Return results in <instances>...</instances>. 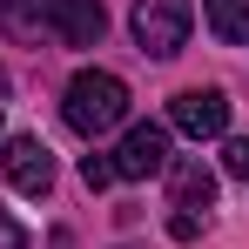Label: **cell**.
Returning <instances> with one entry per match:
<instances>
[{"label": "cell", "instance_id": "8fae6325", "mask_svg": "<svg viewBox=\"0 0 249 249\" xmlns=\"http://www.w3.org/2000/svg\"><path fill=\"white\" fill-rule=\"evenodd\" d=\"M222 168H229L236 182H249V135H236V142L222 148Z\"/></svg>", "mask_w": 249, "mask_h": 249}, {"label": "cell", "instance_id": "ba28073f", "mask_svg": "<svg viewBox=\"0 0 249 249\" xmlns=\"http://www.w3.org/2000/svg\"><path fill=\"white\" fill-rule=\"evenodd\" d=\"M202 14H209V34L215 41H249V0H202Z\"/></svg>", "mask_w": 249, "mask_h": 249}, {"label": "cell", "instance_id": "52a82bcc", "mask_svg": "<svg viewBox=\"0 0 249 249\" xmlns=\"http://www.w3.org/2000/svg\"><path fill=\"white\" fill-rule=\"evenodd\" d=\"M0 162H7V182H14L20 196H47V189H54V155H47L41 135H14Z\"/></svg>", "mask_w": 249, "mask_h": 249}, {"label": "cell", "instance_id": "4fadbf2b", "mask_svg": "<svg viewBox=\"0 0 249 249\" xmlns=\"http://www.w3.org/2000/svg\"><path fill=\"white\" fill-rule=\"evenodd\" d=\"M0 94H7V68H0Z\"/></svg>", "mask_w": 249, "mask_h": 249}, {"label": "cell", "instance_id": "8992f818", "mask_svg": "<svg viewBox=\"0 0 249 249\" xmlns=\"http://www.w3.org/2000/svg\"><path fill=\"white\" fill-rule=\"evenodd\" d=\"M47 34L61 47H101L108 7H101V0H47Z\"/></svg>", "mask_w": 249, "mask_h": 249}, {"label": "cell", "instance_id": "5b68a950", "mask_svg": "<svg viewBox=\"0 0 249 249\" xmlns=\"http://www.w3.org/2000/svg\"><path fill=\"white\" fill-rule=\"evenodd\" d=\"M108 162H115V175H122V182L162 175V168H168V128H162V122H135V128L122 135V148H115Z\"/></svg>", "mask_w": 249, "mask_h": 249}, {"label": "cell", "instance_id": "277c9868", "mask_svg": "<svg viewBox=\"0 0 249 249\" xmlns=\"http://www.w3.org/2000/svg\"><path fill=\"white\" fill-rule=\"evenodd\" d=\"M168 128L189 135V142H215V135L229 128V94H222V88H182V94L168 101Z\"/></svg>", "mask_w": 249, "mask_h": 249}, {"label": "cell", "instance_id": "3957f363", "mask_svg": "<svg viewBox=\"0 0 249 249\" xmlns=\"http://www.w3.org/2000/svg\"><path fill=\"white\" fill-rule=\"evenodd\" d=\"M209 209H215V175L202 162H175L168 168V236L196 243L209 229Z\"/></svg>", "mask_w": 249, "mask_h": 249}, {"label": "cell", "instance_id": "7c38bea8", "mask_svg": "<svg viewBox=\"0 0 249 249\" xmlns=\"http://www.w3.org/2000/svg\"><path fill=\"white\" fill-rule=\"evenodd\" d=\"M0 249H27V229H20L7 209H0Z\"/></svg>", "mask_w": 249, "mask_h": 249}, {"label": "cell", "instance_id": "9c48e42d", "mask_svg": "<svg viewBox=\"0 0 249 249\" xmlns=\"http://www.w3.org/2000/svg\"><path fill=\"white\" fill-rule=\"evenodd\" d=\"M0 27L20 34V41H41L47 34V0H0Z\"/></svg>", "mask_w": 249, "mask_h": 249}, {"label": "cell", "instance_id": "7a4b0ae2", "mask_svg": "<svg viewBox=\"0 0 249 249\" xmlns=\"http://www.w3.org/2000/svg\"><path fill=\"white\" fill-rule=\"evenodd\" d=\"M128 27H135V47L148 61H175L189 27H196V0H135Z\"/></svg>", "mask_w": 249, "mask_h": 249}, {"label": "cell", "instance_id": "30bf717a", "mask_svg": "<svg viewBox=\"0 0 249 249\" xmlns=\"http://www.w3.org/2000/svg\"><path fill=\"white\" fill-rule=\"evenodd\" d=\"M81 182L88 189H108V182H115V162H108V155H81Z\"/></svg>", "mask_w": 249, "mask_h": 249}, {"label": "cell", "instance_id": "6da1fadb", "mask_svg": "<svg viewBox=\"0 0 249 249\" xmlns=\"http://www.w3.org/2000/svg\"><path fill=\"white\" fill-rule=\"evenodd\" d=\"M61 115L74 135H108L115 122H128V81L122 74H108V68H81L74 81H68V101H61Z\"/></svg>", "mask_w": 249, "mask_h": 249}]
</instances>
